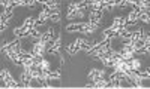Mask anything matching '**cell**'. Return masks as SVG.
<instances>
[{"label": "cell", "mask_w": 150, "mask_h": 89, "mask_svg": "<svg viewBox=\"0 0 150 89\" xmlns=\"http://www.w3.org/2000/svg\"><path fill=\"white\" fill-rule=\"evenodd\" d=\"M0 79L5 82L6 86H11V88H20V83H17V82L14 80V77H12L11 73H9L6 68H3L2 71H0Z\"/></svg>", "instance_id": "1"}, {"label": "cell", "mask_w": 150, "mask_h": 89, "mask_svg": "<svg viewBox=\"0 0 150 89\" xmlns=\"http://www.w3.org/2000/svg\"><path fill=\"white\" fill-rule=\"evenodd\" d=\"M78 50H81V39H77L74 43L68 45V48H66V52H68L69 55H75Z\"/></svg>", "instance_id": "2"}, {"label": "cell", "mask_w": 150, "mask_h": 89, "mask_svg": "<svg viewBox=\"0 0 150 89\" xmlns=\"http://www.w3.org/2000/svg\"><path fill=\"white\" fill-rule=\"evenodd\" d=\"M138 14H140V9H138V8H134V9L129 12V15L126 17V27H128V25H134V24L137 22Z\"/></svg>", "instance_id": "3"}, {"label": "cell", "mask_w": 150, "mask_h": 89, "mask_svg": "<svg viewBox=\"0 0 150 89\" xmlns=\"http://www.w3.org/2000/svg\"><path fill=\"white\" fill-rule=\"evenodd\" d=\"M102 15H104V10L102 9H92V12H90V21L89 22L98 24L99 21H101Z\"/></svg>", "instance_id": "4"}, {"label": "cell", "mask_w": 150, "mask_h": 89, "mask_svg": "<svg viewBox=\"0 0 150 89\" xmlns=\"http://www.w3.org/2000/svg\"><path fill=\"white\" fill-rule=\"evenodd\" d=\"M104 76H105V70L93 68V70H90V73H89V80H90V82H95V80H98V79L104 77Z\"/></svg>", "instance_id": "5"}, {"label": "cell", "mask_w": 150, "mask_h": 89, "mask_svg": "<svg viewBox=\"0 0 150 89\" xmlns=\"http://www.w3.org/2000/svg\"><path fill=\"white\" fill-rule=\"evenodd\" d=\"M60 43H62V37H60V34H57V37L54 39L53 45L50 46V49H47V52H50V54H57L59 49H60Z\"/></svg>", "instance_id": "6"}, {"label": "cell", "mask_w": 150, "mask_h": 89, "mask_svg": "<svg viewBox=\"0 0 150 89\" xmlns=\"http://www.w3.org/2000/svg\"><path fill=\"white\" fill-rule=\"evenodd\" d=\"M68 19H72V18H80L83 17V9H72V8H68V14H66Z\"/></svg>", "instance_id": "7"}, {"label": "cell", "mask_w": 150, "mask_h": 89, "mask_svg": "<svg viewBox=\"0 0 150 89\" xmlns=\"http://www.w3.org/2000/svg\"><path fill=\"white\" fill-rule=\"evenodd\" d=\"M53 37H54V28H48V30H47V33L41 34V39H39V40H41L42 43H45V45H47L50 40L53 39Z\"/></svg>", "instance_id": "8"}, {"label": "cell", "mask_w": 150, "mask_h": 89, "mask_svg": "<svg viewBox=\"0 0 150 89\" xmlns=\"http://www.w3.org/2000/svg\"><path fill=\"white\" fill-rule=\"evenodd\" d=\"M98 28V24H92V22H87V24H84L83 25V33L84 34H89V33H93L95 30Z\"/></svg>", "instance_id": "9"}, {"label": "cell", "mask_w": 150, "mask_h": 89, "mask_svg": "<svg viewBox=\"0 0 150 89\" xmlns=\"http://www.w3.org/2000/svg\"><path fill=\"white\" fill-rule=\"evenodd\" d=\"M128 62H129V67H131V70H134V71H138V70L141 68V62H140L138 59H137V58H134V57H132Z\"/></svg>", "instance_id": "10"}, {"label": "cell", "mask_w": 150, "mask_h": 89, "mask_svg": "<svg viewBox=\"0 0 150 89\" xmlns=\"http://www.w3.org/2000/svg\"><path fill=\"white\" fill-rule=\"evenodd\" d=\"M11 17H12V10H3V14L0 15V24H8V21L11 19Z\"/></svg>", "instance_id": "11"}, {"label": "cell", "mask_w": 150, "mask_h": 89, "mask_svg": "<svg viewBox=\"0 0 150 89\" xmlns=\"http://www.w3.org/2000/svg\"><path fill=\"white\" fill-rule=\"evenodd\" d=\"M83 25H84V24H69L68 27H66V30H68L69 33H74V31H81V30H83Z\"/></svg>", "instance_id": "12"}, {"label": "cell", "mask_w": 150, "mask_h": 89, "mask_svg": "<svg viewBox=\"0 0 150 89\" xmlns=\"http://www.w3.org/2000/svg\"><path fill=\"white\" fill-rule=\"evenodd\" d=\"M137 21H141V22H144V24H149V22H150L149 12H140V14H138V18H137Z\"/></svg>", "instance_id": "13"}, {"label": "cell", "mask_w": 150, "mask_h": 89, "mask_svg": "<svg viewBox=\"0 0 150 89\" xmlns=\"http://www.w3.org/2000/svg\"><path fill=\"white\" fill-rule=\"evenodd\" d=\"M112 24L117 25V27H126V18L125 17H117V18H114V22Z\"/></svg>", "instance_id": "14"}, {"label": "cell", "mask_w": 150, "mask_h": 89, "mask_svg": "<svg viewBox=\"0 0 150 89\" xmlns=\"http://www.w3.org/2000/svg\"><path fill=\"white\" fill-rule=\"evenodd\" d=\"M48 19H51L53 22H59L60 21V14H59V9H56V10H51L50 12V18Z\"/></svg>", "instance_id": "15"}, {"label": "cell", "mask_w": 150, "mask_h": 89, "mask_svg": "<svg viewBox=\"0 0 150 89\" xmlns=\"http://www.w3.org/2000/svg\"><path fill=\"white\" fill-rule=\"evenodd\" d=\"M137 74L140 76V79H149V76H150L149 74V70H146V71H140L138 70V71H137Z\"/></svg>", "instance_id": "16"}, {"label": "cell", "mask_w": 150, "mask_h": 89, "mask_svg": "<svg viewBox=\"0 0 150 89\" xmlns=\"http://www.w3.org/2000/svg\"><path fill=\"white\" fill-rule=\"evenodd\" d=\"M119 8H125V6H128V2H126V0H120V2H117L116 3Z\"/></svg>", "instance_id": "17"}, {"label": "cell", "mask_w": 150, "mask_h": 89, "mask_svg": "<svg viewBox=\"0 0 150 89\" xmlns=\"http://www.w3.org/2000/svg\"><path fill=\"white\" fill-rule=\"evenodd\" d=\"M23 6H27V8H33L35 2H23Z\"/></svg>", "instance_id": "18"}, {"label": "cell", "mask_w": 150, "mask_h": 89, "mask_svg": "<svg viewBox=\"0 0 150 89\" xmlns=\"http://www.w3.org/2000/svg\"><path fill=\"white\" fill-rule=\"evenodd\" d=\"M6 25H8V24H0V33H3V31L6 30Z\"/></svg>", "instance_id": "19"}, {"label": "cell", "mask_w": 150, "mask_h": 89, "mask_svg": "<svg viewBox=\"0 0 150 89\" xmlns=\"http://www.w3.org/2000/svg\"><path fill=\"white\" fill-rule=\"evenodd\" d=\"M102 2H107V0H102Z\"/></svg>", "instance_id": "20"}, {"label": "cell", "mask_w": 150, "mask_h": 89, "mask_svg": "<svg viewBox=\"0 0 150 89\" xmlns=\"http://www.w3.org/2000/svg\"><path fill=\"white\" fill-rule=\"evenodd\" d=\"M0 48H2V45H0Z\"/></svg>", "instance_id": "21"}]
</instances>
